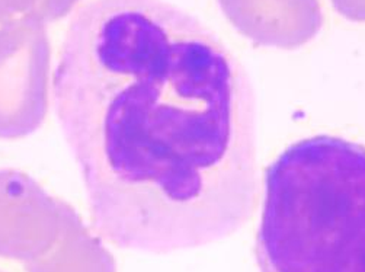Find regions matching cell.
Returning <instances> with one entry per match:
<instances>
[{"mask_svg":"<svg viewBox=\"0 0 365 272\" xmlns=\"http://www.w3.org/2000/svg\"><path fill=\"white\" fill-rule=\"evenodd\" d=\"M51 95L108 242L194 249L253 214L255 89L230 49L187 11L165 0H89L67 25Z\"/></svg>","mask_w":365,"mask_h":272,"instance_id":"obj_1","label":"cell"},{"mask_svg":"<svg viewBox=\"0 0 365 272\" xmlns=\"http://www.w3.org/2000/svg\"><path fill=\"white\" fill-rule=\"evenodd\" d=\"M261 272H365V146L317 134L264 175L255 243Z\"/></svg>","mask_w":365,"mask_h":272,"instance_id":"obj_2","label":"cell"},{"mask_svg":"<svg viewBox=\"0 0 365 272\" xmlns=\"http://www.w3.org/2000/svg\"><path fill=\"white\" fill-rule=\"evenodd\" d=\"M46 24L32 15L0 28V138L38 130L48 111L51 47Z\"/></svg>","mask_w":365,"mask_h":272,"instance_id":"obj_3","label":"cell"},{"mask_svg":"<svg viewBox=\"0 0 365 272\" xmlns=\"http://www.w3.org/2000/svg\"><path fill=\"white\" fill-rule=\"evenodd\" d=\"M79 218L29 176L0 171V256L35 261L46 255Z\"/></svg>","mask_w":365,"mask_h":272,"instance_id":"obj_4","label":"cell"},{"mask_svg":"<svg viewBox=\"0 0 365 272\" xmlns=\"http://www.w3.org/2000/svg\"><path fill=\"white\" fill-rule=\"evenodd\" d=\"M227 16L262 41H303L319 25L316 0H220Z\"/></svg>","mask_w":365,"mask_h":272,"instance_id":"obj_5","label":"cell"},{"mask_svg":"<svg viewBox=\"0 0 365 272\" xmlns=\"http://www.w3.org/2000/svg\"><path fill=\"white\" fill-rule=\"evenodd\" d=\"M28 272H117L115 261L91 235L81 217L41 258L28 262Z\"/></svg>","mask_w":365,"mask_h":272,"instance_id":"obj_6","label":"cell"},{"mask_svg":"<svg viewBox=\"0 0 365 272\" xmlns=\"http://www.w3.org/2000/svg\"><path fill=\"white\" fill-rule=\"evenodd\" d=\"M78 2L79 0H41L38 6L26 15H32L43 24L54 22L56 19L66 16Z\"/></svg>","mask_w":365,"mask_h":272,"instance_id":"obj_7","label":"cell"},{"mask_svg":"<svg viewBox=\"0 0 365 272\" xmlns=\"http://www.w3.org/2000/svg\"><path fill=\"white\" fill-rule=\"evenodd\" d=\"M41 0H0V22H6L16 14H31Z\"/></svg>","mask_w":365,"mask_h":272,"instance_id":"obj_8","label":"cell"},{"mask_svg":"<svg viewBox=\"0 0 365 272\" xmlns=\"http://www.w3.org/2000/svg\"><path fill=\"white\" fill-rule=\"evenodd\" d=\"M339 11L355 19H365V0H335Z\"/></svg>","mask_w":365,"mask_h":272,"instance_id":"obj_9","label":"cell"}]
</instances>
